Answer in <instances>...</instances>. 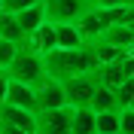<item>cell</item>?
<instances>
[{
	"mask_svg": "<svg viewBox=\"0 0 134 134\" xmlns=\"http://www.w3.org/2000/svg\"><path fill=\"white\" fill-rule=\"evenodd\" d=\"M6 76L34 88V85L46 76V70H43V55H37V52L27 49V46H18V52L12 55V61H9V67H6Z\"/></svg>",
	"mask_w": 134,
	"mask_h": 134,
	"instance_id": "2",
	"label": "cell"
},
{
	"mask_svg": "<svg viewBox=\"0 0 134 134\" xmlns=\"http://www.w3.org/2000/svg\"><path fill=\"white\" fill-rule=\"evenodd\" d=\"M113 92H116V104H119V110L134 107V76H131V79H125L122 85H116Z\"/></svg>",
	"mask_w": 134,
	"mask_h": 134,
	"instance_id": "17",
	"label": "cell"
},
{
	"mask_svg": "<svg viewBox=\"0 0 134 134\" xmlns=\"http://www.w3.org/2000/svg\"><path fill=\"white\" fill-rule=\"evenodd\" d=\"M0 37L9 40V43H15V46L25 43V34H21V27H18L15 15H12V12H3V9H0Z\"/></svg>",
	"mask_w": 134,
	"mask_h": 134,
	"instance_id": "15",
	"label": "cell"
},
{
	"mask_svg": "<svg viewBox=\"0 0 134 134\" xmlns=\"http://www.w3.org/2000/svg\"><path fill=\"white\" fill-rule=\"evenodd\" d=\"M94 76L104 88H116L122 85L125 79L134 76V52H122L116 61H107V64H98L94 67Z\"/></svg>",
	"mask_w": 134,
	"mask_h": 134,
	"instance_id": "3",
	"label": "cell"
},
{
	"mask_svg": "<svg viewBox=\"0 0 134 134\" xmlns=\"http://www.w3.org/2000/svg\"><path fill=\"white\" fill-rule=\"evenodd\" d=\"M70 131V107L58 110H37L34 134H67Z\"/></svg>",
	"mask_w": 134,
	"mask_h": 134,
	"instance_id": "6",
	"label": "cell"
},
{
	"mask_svg": "<svg viewBox=\"0 0 134 134\" xmlns=\"http://www.w3.org/2000/svg\"><path fill=\"white\" fill-rule=\"evenodd\" d=\"M92 9H113V6H131V0H88Z\"/></svg>",
	"mask_w": 134,
	"mask_h": 134,
	"instance_id": "21",
	"label": "cell"
},
{
	"mask_svg": "<svg viewBox=\"0 0 134 134\" xmlns=\"http://www.w3.org/2000/svg\"><path fill=\"white\" fill-rule=\"evenodd\" d=\"M67 134H94V113L88 107L70 110V131Z\"/></svg>",
	"mask_w": 134,
	"mask_h": 134,
	"instance_id": "14",
	"label": "cell"
},
{
	"mask_svg": "<svg viewBox=\"0 0 134 134\" xmlns=\"http://www.w3.org/2000/svg\"><path fill=\"white\" fill-rule=\"evenodd\" d=\"M98 40L107 46H116L122 52H134V25H110L100 31Z\"/></svg>",
	"mask_w": 134,
	"mask_h": 134,
	"instance_id": "8",
	"label": "cell"
},
{
	"mask_svg": "<svg viewBox=\"0 0 134 134\" xmlns=\"http://www.w3.org/2000/svg\"><path fill=\"white\" fill-rule=\"evenodd\" d=\"M119 113V134H134V107L116 110Z\"/></svg>",
	"mask_w": 134,
	"mask_h": 134,
	"instance_id": "18",
	"label": "cell"
},
{
	"mask_svg": "<svg viewBox=\"0 0 134 134\" xmlns=\"http://www.w3.org/2000/svg\"><path fill=\"white\" fill-rule=\"evenodd\" d=\"M3 104H12V107H18V110L37 113V98H34V88H31V85H25V82H15V79H9Z\"/></svg>",
	"mask_w": 134,
	"mask_h": 134,
	"instance_id": "9",
	"label": "cell"
},
{
	"mask_svg": "<svg viewBox=\"0 0 134 134\" xmlns=\"http://www.w3.org/2000/svg\"><path fill=\"white\" fill-rule=\"evenodd\" d=\"M18 21V27H21V34H31L34 27H40L43 21H46V9H43V0L40 3H34V6H25V9H18V12H12Z\"/></svg>",
	"mask_w": 134,
	"mask_h": 134,
	"instance_id": "11",
	"label": "cell"
},
{
	"mask_svg": "<svg viewBox=\"0 0 134 134\" xmlns=\"http://www.w3.org/2000/svg\"><path fill=\"white\" fill-rule=\"evenodd\" d=\"M94 134H119V113H94Z\"/></svg>",
	"mask_w": 134,
	"mask_h": 134,
	"instance_id": "16",
	"label": "cell"
},
{
	"mask_svg": "<svg viewBox=\"0 0 134 134\" xmlns=\"http://www.w3.org/2000/svg\"><path fill=\"white\" fill-rule=\"evenodd\" d=\"M88 110H92V113H113V110H119L116 92H113V88H104V85L98 82V88L92 92V100H88Z\"/></svg>",
	"mask_w": 134,
	"mask_h": 134,
	"instance_id": "13",
	"label": "cell"
},
{
	"mask_svg": "<svg viewBox=\"0 0 134 134\" xmlns=\"http://www.w3.org/2000/svg\"><path fill=\"white\" fill-rule=\"evenodd\" d=\"M6 85H9V76H6V70H0V104L6 98Z\"/></svg>",
	"mask_w": 134,
	"mask_h": 134,
	"instance_id": "22",
	"label": "cell"
},
{
	"mask_svg": "<svg viewBox=\"0 0 134 134\" xmlns=\"http://www.w3.org/2000/svg\"><path fill=\"white\" fill-rule=\"evenodd\" d=\"M94 67H98V61H94V52L88 43L79 46V49H52L43 55L46 76L58 79V82H64L70 76H79V73H92Z\"/></svg>",
	"mask_w": 134,
	"mask_h": 134,
	"instance_id": "1",
	"label": "cell"
},
{
	"mask_svg": "<svg viewBox=\"0 0 134 134\" xmlns=\"http://www.w3.org/2000/svg\"><path fill=\"white\" fill-rule=\"evenodd\" d=\"M21 46L34 49L37 55H46V52H52V49H55V34H52V25H49V21H43L40 27H34V31L25 37V43H21Z\"/></svg>",
	"mask_w": 134,
	"mask_h": 134,
	"instance_id": "10",
	"label": "cell"
},
{
	"mask_svg": "<svg viewBox=\"0 0 134 134\" xmlns=\"http://www.w3.org/2000/svg\"><path fill=\"white\" fill-rule=\"evenodd\" d=\"M43 9H46L49 25H73L92 6H88V0H43Z\"/></svg>",
	"mask_w": 134,
	"mask_h": 134,
	"instance_id": "5",
	"label": "cell"
},
{
	"mask_svg": "<svg viewBox=\"0 0 134 134\" xmlns=\"http://www.w3.org/2000/svg\"><path fill=\"white\" fill-rule=\"evenodd\" d=\"M34 3H40V0H0V9L3 12H18V9L34 6Z\"/></svg>",
	"mask_w": 134,
	"mask_h": 134,
	"instance_id": "20",
	"label": "cell"
},
{
	"mask_svg": "<svg viewBox=\"0 0 134 134\" xmlns=\"http://www.w3.org/2000/svg\"><path fill=\"white\" fill-rule=\"evenodd\" d=\"M18 52V46L15 43H9V40H3L0 37V70H6L9 67V61H12V55Z\"/></svg>",
	"mask_w": 134,
	"mask_h": 134,
	"instance_id": "19",
	"label": "cell"
},
{
	"mask_svg": "<svg viewBox=\"0 0 134 134\" xmlns=\"http://www.w3.org/2000/svg\"><path fill=\"white\" fill-rule=\"evenodd\" d=\"M61 88H64V104L70 110L76 107H88V100H92V92L98 88V76L92 73H79V76H70V79H64L61 82Z\"/></svg>",
	"mask_w": 134,
	"mask_h": 134,
	"instance_id": "4",
	"label": "cell"
},
{
	"mask_svg": "<svg viewBox=\"0 0 134 134\" xmlns=\"http://www.w3.org/2000/svg\"><path fill=\"white\" fill-rule=\"evenodd\" d=\"M52 34H55V49H79V46H85L76 25H52Z\"/></svg>",
	"mask_w": 134,
	"mask_h": 134,
	"instance_id": "12",
	"label": "cell"
},
{
	"mask_svg": "<svg viewBox=\"0 0 134 134\" xmlns=\"http://www.w3.org/2000/svg\"><path fill=\"white\" fill-rule=\"evenodd\" d=\"M34 98H37V110L67 107V104H64V88H61V82H58V79H52V76H43L40 82L34 85Z\"/></svg>",
	"mask_w": 134,
	"mask_h": 134,
	"instance_id": "7",
	"label": "cell"
}]
</instances>
